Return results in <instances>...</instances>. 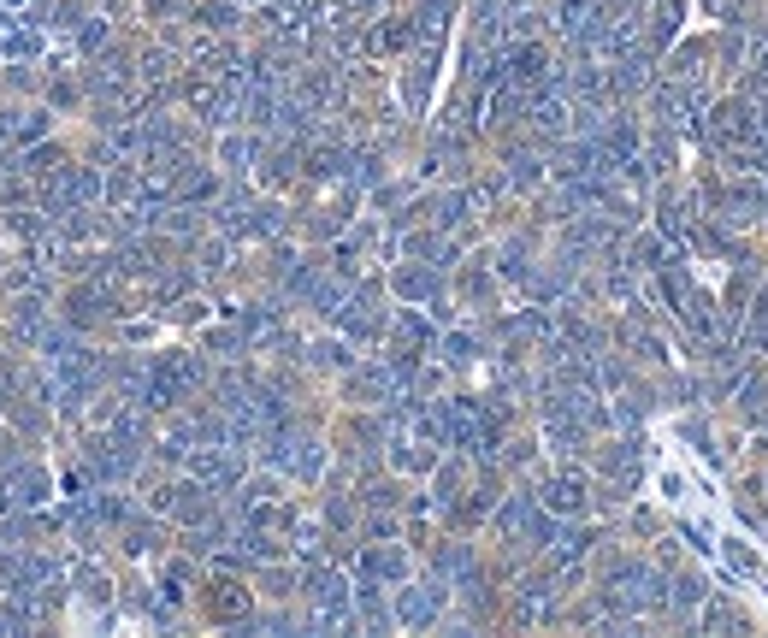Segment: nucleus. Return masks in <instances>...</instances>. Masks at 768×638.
<instances>
[{"mask_svg":"<svg viewBox=\"0 0 768 638\" xmlns=\"http://www.w3.org/2000/svg\"><path fill=\"white\" fill-rule=\"evenodd\" d=\"M0 509H6V497H0Z\"/></svg>","mask_w":768,"mask_h":638,"instance_id":"7ed1b4c3","label":"nucleus"},{"mask_svg":"<svg viewBox=\"0 0 768 638\" xmlns=\"http://www.w3.org/2000/svg\"><path fill=\"white\" fill-rule=\"evenodd\" d=\"M213 591H219V597H213V615H219V621H231V615H243V609H249L243 585H213Z\"/></svg>","mask_w":768,"mask_h":638,"instance_id":"f03ea898","label":"nucleus"},{"mask_svg":"<svg viewBox=\"0 0 768 638\" xmlns=\"http://www.w3.org/2000/svg\"><path fill=\"white\" fill-rule=\"evenodd\" d=\"M579 503H585V485H579L574 473H568V479H556V485H550V509H562V514H574Z\"/></svg>","mask_w":768,"mask_h":638,"instance_id":"f257e3e1","label":"nucleus"}]
</instances>
